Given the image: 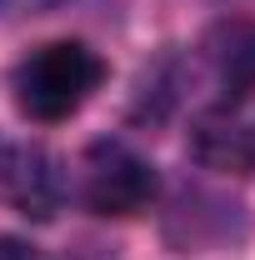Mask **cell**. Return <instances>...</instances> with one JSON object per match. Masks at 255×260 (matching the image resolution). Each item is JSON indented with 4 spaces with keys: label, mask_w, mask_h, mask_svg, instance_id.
Wrapping results in <instances>:
<instances>
[{
    "label": "cell",
    "mask_w": 255,
    "mask_h": 260,
    "mask_svg": "<svg viewBox=\"0 0 255 260\" xmlns=\"http://www.w3.org/2000/svg\"><path fill=\"white\" fill-rule=\"evenodd\" d=\"M100 80H105V60L85 40H45L15 65V105L40 125H55L95 95Z\"/></svg>",
    "instance_id": "cell-1"
},
{
    "label": "cell",
    "mask_w": 255,
    "mask_h": 260,
    "mask_svg": "<svg viewBox=\"0 0 255 260\" xmlns=\"http://www.w3.org/2000/svg\"><path fill=\"white\" fill-rule=\"evenodd\" d=\"M155 190H160L155 165L145 155H135L130 145H110L105 140L80 165V200L95 215H140L155 200Z\"/></svg>",
    "instance_id": "cell-2"
},
{
    "label": "cell",
    "mask_w": 255,
    "mask_h": 260,
    "mask_svg": "<svg viewBox=\"0 0 255 260\" xmlns=\"http://www.w3.org/2000/svg\"><path fill=\"white\" fill-rule=\"evenodd\" d=\"M190 150L210 170H255V120H245L235 105L200 110L190 125Z\"/></svg>",
    "instance_id": "cell-3"
},
{
    "label": "cell",
    "mask_w": 255,
    "mask_h": 260,
    "mask_svg": "<svg viewBox=\"0 0 255 260\" xmlns=\"http://www.w3.org/2000/svg\"><path fill=\"white\" fill-rule=\"evenodd\" d=\"M205 65H210V75H215V85H220L230 100H245L255 90V20H220L215 30L205 35Z\"/></svg>",
    "instance_id": "cell-4"
},
{
    "label": "cell",
    "mask_w": 255,
    "mask_h": 260,
    "mask_svg": "<svg viewBox=\"0 0 255 260\" xmlns=\"http://www.w3.org/2000/svg\"><path fill=\"white\" fill-rule=\"evenodd\" d=\"M0 185H5V195H10L25 215H50L55 200H60L55 160H50L40 145H15V150H5V160H0Z\"/></svg>",
    "instance_id": "cell-5"
},
{
    "label": "cell",
    "mask_w": 255,
    "mask_h": 260,
    "mask_svg": "<svg viewBox=\"0 0 255 260\" xmlns=\"http://www.w3.org/2000/svg\"><path fill=\"white\" fill-rule=\"evenodd\" d=\"M0 260H40V250L20 235H0Z\"/></svg>",
    "instance_id": "cell-6"
}]
</instances>
